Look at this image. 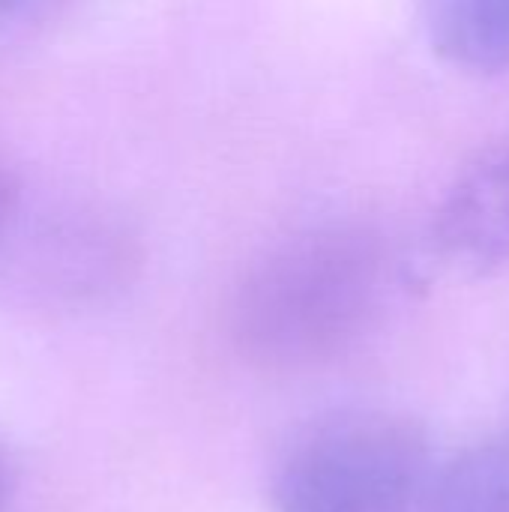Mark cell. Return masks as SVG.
I'll use <instances>...</instances> for the list:
<instances>
[{"label":"cell","instance_id":"1","mask_svg":"<svg viewBox=\"0 0 509 512\" xmlns=\"http://www.w3.org/2000/svg\"><path fill=\"white\" fill-rule=\"evenodd\" d=\"M384 288L387 267L375 237L357 228L312 231L246 276L234 300V336L261 366H318L366 333Z\"/></svg>","mask_w":509,"mask_h":512},{"label":"cell","instance_id":"2","mask_svg":"<svg viewBox=\"0 0 509 512\" xmlns=\"http://www.w3.org/2000/svg\"><path fill=\"white\" fill-rule=\"evenodd\" d=\"M426 429L399 411H339L306 426L276 459V512H417L432 477Z\"/></svg>","mask_w":509,"mask_h":512},{"label":"cell","instance_id":"3","mask_svg":"<svg viewBox=\"0 0 509 512\" xmlns=\"http://www.w3.org/2000/svg\"><path fill=\"white\" fill-rule=\"evenodd\" d=\"M435 249L465 276L509 267V129L450 186L435 213Z\"/></svg>","mask_w":509,"mask_h":512},{"label":"cell","instance_id":"4","mask_svg":"<svg viewBox=\"0 0 509 512\" xmlns=\"http://www.w3.org/2000/svg\"><path fill=\"white\" fill-rule=\"evenodd\" d=\"M426 30L432 48L456 69H509V0H426Z\"/></svg>","mask_w":509,"mask_h":512},{"label":"cell","instance_id":"5","mask_svg":"<svg viewBox=\"0 0 509 512\" xmlns=\"http://www.w3.org/2000/svg\"><path fill=\"white\" fill-rule=\"evenodd\" d=\"M417 512H509V438L468 447L432 471Z\"/></svg>","mask_w":509,"mask_h":512},{"label":"cell","instance_id":"6","mask_svg":"<svg viewBox=\"0 0 509 512\" xmlns=\"http://www.w3.org/2000/svg\"><path fill=\"white\" fill-rule=\"evenodd\" d=\"M12 492H15V459L6 438L0 435V512H6Z\"/></svg>","mask_w":509,"mask_h":512},{"label":"cell","instance_id":"7","mask_svg":"<svg viewBox=\"0 0 509 512\" xmlns=\"http://www.w3.org/2000/svg\"><path fill=\"white\" fill-rule=\"evenodd\" d=\"M15 201H18V183H15V177H12L9 171L0 168V228L6 225V219H9V213H12V207H15Z\"/></svg>","mask_w":509,"mask_h":512},{"label":"cell","instance_id":"8","mask_svg":"<svg viewBox=\"0 0 509 512\" xmlns=\"http://www.w3.org/2000/svg\"><path fill=\"white\" fill-rule=\"evenodd\" d=\"M12 3H15V0H0V15H3V12H6V9L12 6Z\"/></svg>","mask_w":509,"mask_h":512}]
</instances>
